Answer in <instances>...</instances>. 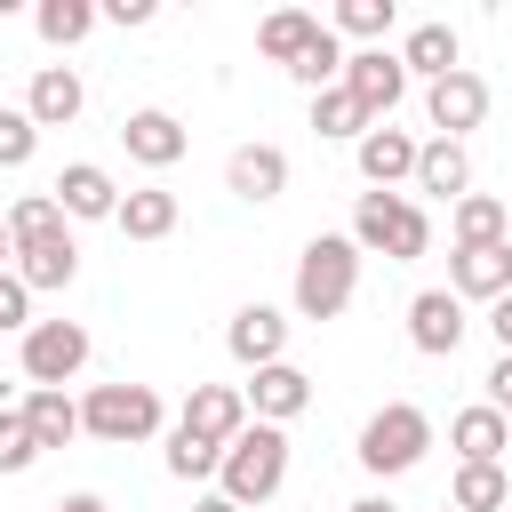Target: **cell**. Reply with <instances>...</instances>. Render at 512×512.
<instances>
[{
  "label": "cell",
  "instance_id": "7a4b0ae2",
  "mask_svg": "<svg viewBox=\"0 0 512 512\" xmlns=\"http://www.w3.org/2000/svg\"><path fill=\"white\" fill-rule=\"evenodd\" d=\"M280 480H288V432L280 424H240V440L224 448V464H216V496H232L240 512L248 504H272L280 496Z\"/></svg>",
  "mask_w": 512,
  "mask_h": 512
},
{
  "label": "cell",
  "instance_id": "d6a6232c",
  "mask_svg": "<svg viewBox=\"0 0 512 512\" xmlns=\"http://www.w3.org/2000/svg\"><path fill=\"white\" fill-rule=\"evenodd\" d=\"M216 464H224L216 440H200V432H184V424L168 432V472H176V480H216Z\"/></svg>",
  "mask_w": 512,
  "mask_h": 512
},
{
  "label": "cell",
  "instance_id": "52a82bcc",
  "mask_svg": "<svg viewBox=\"0 0 512 512\" xmlns=\"http://www.w3.org/2000/svg\"><path fill=\"white\" fill-rule=\"evenodd\" d=\"M368 120H392V104L408 96V72H400V56L392 48H352L344 56V80H336Z\"/></svg>",
  "mask_w": 512,
  "mask_h": 512
},
{
  "label": "cell",
  "instance_id": "277c9868",
  "mask_svg": "<svg viewBox=\"0 0 512 512\" xmlns=\"http://www.w3.org/2000/svg\"><path fill=\"white\" fill-rule=\"evenodd\" d=\"M424 448H432V416L416 408V400H384L368 424H360V472H376V480H392V472H416L424 464Z\"/></svg>",
  "mask_w": 512,
  "mask_h": 512
},
{
  "label": "cell",
  "instance_id": "cb8c5ba5",
  "mask_svg": "<svg viewBox=\"0 0 512 512\" xmlns=\"http://www.w3.org/2000/svg\"><path fill=\"white\" fill-rule=\"evenodd\" d=\"M312 40H320V16H312V8H272V16L256 24V56H264V64H296Z\"/></svg>",
  "mask_w": 512,
  "mask_h": 512
},
{
  "label": "cell",
  "instance_id": "603a6c76",
  "mask_svg": "<svg viewBox=\"0 0 512 512\" xmlns=\"http://www.w3.org/2000/svg\"><path fill=\"white\" fill-rule=\"evenodd\" d=\"M112 224H120L128 240H168V232H176V192H168V184H136V192H120Z\"/></svg>",
  "mask_w": 512,
  "mask_h": 512
},
{
  "label": "cell",
  "instance_id": "f1b7e54d",
  "mask_svg": "<svg viewBox=\"0 0 512 512\" xmlns=\"http://www.w3.org/2000/svg\"><path fill=\"white\" fill-rule=\"evenodd\" d=\"M368 128H376V120H368V112H360V104H352L344 88H320V96H312V136H336V144H360Z\"/></svg>",
  "mask_w": 512,
  "mask_h": 512
},
{
  "label": "cell",
  "instance_id": "44dd1931",
  "mask_svg": "<svg viewBox=\"0 0 512 512\" xmlns=\"http://www.w3.org/2000/svg\"><path fill=\"white\" fill-rule=\"evenodd\" d=\"M8 272H16L32 296H40V288H72V280H80V240H72V232H48V240L16 248V264H8Z\"/></svg>",
  "mask_w": 512,
  "mask_h": 512
},
{
  "label": "cell",
  "instance_id": "ffe728a7",
  "mask_svg": "<svg viewBox=\"0 0 512 512\" xmlns=\"http://www.w3.org/2000/svg\"><path fill=\"white\" fill-rule=\"evenodd\" d=\"M224 192H240V200H280L288 192V152L280 144H240L232 160H224Z\"/></svg>",
  "mask_w": 512,
  "mask_h": 512
},
{
  "label": "cell",
  "instance_id": "8fae6325",
  "mask_svg": "<svg viewBox=\"0 0 512 512\" xmlns=\"http://www.w3.org/2000/svg\"><path fill=\"white\" fill-rule=\"evenodd\" d=\"M504 288H512V240L448 248V296H456V304H496Z\"/></svg>",
  "mask_w": 512,
  "mask_h": 512
},
{
  "label": "cell",
  "instance_id": "3957f363",
  "mask_svg": "<svg viewBox=\"0 0 512 512\" xmlns=\"http://www.w3.org/2000/svg\"><path fill=\"white\" fill-rule=\"evenodd\" d=\"M352 248H360V256L416 264V256H432V216H424L408 192H360V208H352Z\"/></svg>",
  "mask_w": 512,
  "mask_h": 512
},
{
  "label": "cell",
  "instance_id": "d6986e66",
  "mask_svg": "<svg viewBox=\"0 0 512 512\" xmlns=\"http://www.w3.org/2000/svg\"><path fill=\"white\" fill-rule=\"evenodd\" d=\"M448 448H456V464H504V448H512V416H496L488 400H472V408L448 416Z\"/></svg>",
  "mask_w": 512,
  "mask_h": 512
},
{
  "label": "cell",
  "instance_id": "4fadbf2b",
  "mask_svg": "<svg viewBox=\"0 0 512 512\" xmlns=\"http://www.w3.org/2000/svg\"><path fill=\"white\" fill-rule=\"evenodd\" d=\"M352 160H360L368 192H400V184L416 176V136H408V128H392V120H376V128L352 144Z\"/></svg>",
  "mask_w": 512,
  "mask_h": 512
},
{
  "label": "cell",
  "instance_id": "8d00e7d4",
  "mask_svg": "<svg viewBox=\"0 0 512 512\" xmlns=\"http://www.w3.org/2000/svg\"><path fill=\"white\" fill-rule=\"evenodd\" d=\"M488 408L512 416V352H496V368H488Z\"/></svg>",
  "mask_w": 512,
  "mask_h": 512
},
{
  "label": "cell",
  "instance_id": "e575fe53",
  "mask_svg": "<svg viewBox=\"0 0 512 512\" xmlns=\"http://www.w3.org/2000/svg\"><path fill=\"white\" fill-rule=\"evenodd\" d=\"M40 152V128L24 120V104H0V168H24Z\"/></svg>",
  "mask_w": 512,
  "mask_h": 512
},
{
  "label": "cell",
  "instance_id": "30bf717a",
  "mask_svg": "<svg viewBox=\"0 0 512 512\" xmlns=\"http://www.w3.org/2000/svg\"><path fill=\"white\" fill-rule=\"evenodd\" d=\"M240 400H248L256 424H280V432H288V416L312 408V376H304L296 360H272V368H256V376L240 384Z\"/></svg>",
  "mask_w": 512,
  "mask_h": 512
},
{
  "label": "cell",
  "instance_id": "836d02e7",
  "mask_svg": "<svg viewBox=\"0 0 512 512\" xmlns=\"http://www.w3.org/2000/svg\"><path fill=\"white\" fill-rule=\"evenodd\" d=\"M40 464V440L24 424V408H0V472H32Z\"/></svg>",
  "mask_w": 512,
  "mask_h": 512
},
{
  "label": "cell",
  "instance_id": "9c48e42d",
  "mask_svg": "<svg viewBox=\"0 0 512 512\" xmlns=\"http://www.w3.org/2000/svg\"><path fill=\"white\" fill-rule=\"evenodd\" d=\"M224 352H232L248 376L272 368V360H288V312H280V304H240L232 328H224Z\"/></svg>",
  "mask_w": 512,
  "mask_h": 512
},
{
  "label": "cell",
  "instance_id": "6da1fadb",
  "mask_svg": "<svg viewBox=\"0 0 512 512\" xmlns=\"http://www.w3.org/2000/svg\"><path fill=\"white\" fill-rule=\"evenodd\" d=\"M352 296H360V248H352V232H312L304 256H296V312L304 320H336Z\"/></svg>",
  "mask_w": 512,
  "mask_h": 512
},
{
  "label": "cell",
  "instance_id": "9a60e30c",
  "mask_svg": "<svg viewBox=\"0 0 512 512\" xmlns=\"http://www.w3.org/2000/svg\"><path fill=\"white\" fill-rule=\"evenodd\" d=\"M48 200L64 208V224L80 216V224H112V208H120V184L96 168V160H72L56 184H48Z\"/></svg>",
  "mask_w": 512,
  "mask_h": 512
},
{
  "label": "cell",
  "instance_id": "5bb4252c",
  "mask_svg": "<svg viewBox=\"0 0 512 512\" xmlns=\"http://www.w3.org/2000/svg\"><path fill=\"white\" fill-rule=\"evenodd\" d=\"M120 144H128V160H136V168H176L192 136H184V120H176V112L144 104V112H128V120H120Z\"/></svg>",
  "mask_w": 512,
  "mask_h": 512
},
{
  "label": "cell",
  "instance_id": "ee69618b",
  "mask_svg": "<svg viewBox=\"0 0 512 512\" xmlns=\"http://www.w3.org/2000/svg\"><path fill=\"white\" fill-rule=\"evenodd\" d=\"M504 216H512V192H504Z\"/></svg>",
  "mask_w": 512,
  "mask_h": 512
},
{
  "label": "cell",
  "instance_id": "d590c367",
  "mask_svg": "<svg viewBox=\"0 0 512 512\" xmlns=\"http://www.w3.org/2000/svg\"><path fill=\"white\" fill-rule=\"evenodd\" d=\"M32 328V288L16 272H0V336H24Z\"/></svg>",
  "mask_w": 512,
  "mask_h": 512
},
{
  "label": "cell",
  "instance_id": "4316f807",
  "mask_svg": "<svg viewBox=\"0 0 512 512\" xmlns=\"http://www.w3.org/2000/svg\"><path fill=\"white\" fill-rule=\"evenodd\" d=\"M448 504H456V512H504V504H512V472H504V464H456Z\"/></svg>",
  "mask_w": 512,
  "mask_h": 512
},
{
  "label": "cell",
  "instance_id": "5b68a950",
  "mask_svg": "<svg viewBox=\"0 0 512 512\" xmlns=\"http://www.w3.org/2000/svg\"><path fill=\"white\" fill-rule=\"evenodd\" d=\"M80 432L104 440V448H136V440L160 432V392H152V384H88Z\"/></svg>",
  "mask_w": 512,
  "mask_h": 512
},
{
  "label": "cell",
  "instance_id": "ac0fdd59",
  "mask_svg": "<svg viewBox=\"0 0 512 512\" xmlns=\"http://www.w3.org/2000/svg\"><path fill=\"white\" fill-rule=\"evenodd\" d=\"M176 424L200 432V440H216V448H232L240 424H248V400H240V384H192V400H184Z\"/></svg>",
  "mask_w": 512,
  "mask_h": 512
},
{
  "label": "cell",
  "instance_id": "f35d334b",
  "mask_svg": "<svg viewBox=\"0 0 512 512\" xmlns=\"http://www.w3.org/2000/svg\"><path fill=\"white\" fill-rule=\"evenodd\" d=\"M488 336H496V352H512V288L488 304Z\"/></svg>",
  "mask_w": 512,
  "mask_h": 512
},
{
  "label": "cell",
  "instance_id": "2e32d148",
  "mask_svg": "<svg viewBox=\"0 0 512 512\" xmlns=\"http://www.w3.org/2000/svg\"><path fill=\"white\" fill-rule=\"evenodd\" d=\"M392 56H400V72H408V80H424V88H432V80H448V72H456L464 40H456V24L424 16V24H408V40H400Z\"/></svg>",
  "mask_w": 512,
  "mask_h": 512
},
{
  "label": "cell",
  "instance_id": "7bdbcfd3",
  "mask_svg": "<svg viewBox=\"0 0 512 512\" xmlns=\"http://www.w3.org/2000/svg\"><path fill=\"white\" fill-rule=\"evenodd\" d=\"M8 264H16V240H8V224H0V272H8Z\"/></svg>",
  "mask_w": 512,
  "mask_h": 512
},
{
  "label": "cell",
  "instance_id": "74e56055",
  "mask_svg": "<svg viewBox=\"0 0 512 512\" xmlns=\"http://www.w3.org/2000/svg\"><path fill=\"white\" fill-rule=\"evenodd\" d=\"M96 24H152V0H104Z\"/></svg>",
  "mask_w": 512,
  "mask_h": 512
},
{
  "label": "cell",
  "instance_id": "b9f144b4",
  "mask_svg": "<svg viewBox=\"0 0 512 512\" xmlns=\"http://www.w3.org/2000/svg\"><path fill=\"white\" fill-rule=\"evenodd\" d=\"M344 512H400V504H384V496H360V504H344Z\"/></svg>",
  "mask_w": 512,
  "mask_h": 512
},
{
  "label": "cell",
  "instance_id": "f546056e",
  "mask_svg": "<svg viewBox=\"0 0 512 512\" xmlns=\"http://www.w3.org/2000/svg\"><path fill=\"white\" fill-rule=\"evenodd\" d=\"M288 80H296V88H312V96H320V88H336V80H344V40L320 24V40H312V48L288 64Z\"/></svg>",
  "mask_w": 512,
  "mask_h": 512
},
{
  "label": "cell",
  "instance_id": "1f68e13d",
  "mask_svg": "<svg viewBox=\"0 0 512 512\" xmlns=\"http://www.w3.org/2000/svg\"><path fill=\"white\" fill-rule=\"evenodd\" d=\"M328 32H336V40H384V32H392V0H336Z\"/></svg>",
  "mask_w": 512,
  "mask_h": 512
},
{
  "label": "cell",
  "instance_id": "484cf974",
  "mask_svg": "<svg viewBox=\"0 0 512 512\" xmlns=\"http://www.w3.org/2000/svg\"><path fill=\"white\" fill-rule=\"evenodd\" d=\"M448 232H456V248H488V240H512V216L496 192H464L448 208Z\"/></svg>",
  "mask_w": 512,
  "mask_h": 512
},
{
  "label": "cell",
  "instance_id": "4dcf8cb0",
  "mask_svg": "<svg viewBox=\"0 0 512 512\" xmlns=\"http://www.w3.org/2000/svg\"><path fill=\"white\" fill-rule=\"evenodd\" d=\"M0 224H8V240H16V248H32V240H48V232H64V208H56L48 192H24V200H16V208H8Z\"/></svg>",
  "mask_w": 512,
  "mask_h": 512
},
{
  "label": "cell",
  "instance_id": "e0dca14e",
  "mask_svg": "<svg viewBox=\"0 0 512 512\" xmlns=\"http://www.w3.org/2000/svg\"><path fill=\"white\" fill-rule=\"evenodd\" d=\"M80 104H88V88H80L72 64H40L32 88H24V120H32V128H72Z\"/></svg>",
  "mask_w": 512,
  "mask_h": 512
},
{
  "label": "cell",
  "instance_id": "83f0119b",
  "mask_svg": "<svg viewBox=\"0 0 512 512\" xmlns=\"http://www.w3.org/2000/svg\"><path fill=\"white\" fill-rule=\"evenodd\" d=\"M32 32H40L48 48H80V40L96 32V0H40V8H32Z\"/></svg>",
  "mask_w": 512,
  "mask_h": 512
},
{
  "label": "cell",
  "instance_id": "7402d4cb",
  "mask_svg": "<svg viewBox=\"0 0 512 512\" xmlns=\"http://www.w3.org/2000/svg\"><path fill=\"white\" fill-rule=\"evenodd\" d=\"M408 184L456 208V200L472 192V160H464V144H448V136H432V144H416V176H408Z\"/></svg>",
  "mask_w": 512,
  "mask_h": 512
},
{
  "label": "cell",
  "instance_id": "d4e9b609",
  "mask_svg": "<svg viewBox=\"0 0 512 512\" xmlns=\"http://www.w3.org/2000/svg\"><path fill=\"white\" fill-rule=\"evenodd\" d=\"M24 424H32L40 456H48V448L80 440V400H72V392H48V384H32V392H24Z\"/></svg>",
  "mask_w": 512,
  "mask_h": 512
},
{
  "label": "cell",
  "instance_id": "8992f818",
  "mask_svg": "<svg viewBox=\"0 0 512 512\" xmlns=\"http://www.w3.org/2000/svg\"><path fill=\"white\" fill-rule=\"evenodd\" d=\"M88 352H96V344H88V328H80V320H32V328L16 336L24 376H32V384H48V392H64V384L88 368Z\"/></svg>",
  "mask_w": 512,
  "mask_h": 512
},
{
  "label": "cell",
  "instance_id": "7c38bea8",
  "mask_svg": "<svg viewBox=\"0 0 512 512\" xmlns=\"http://www.w3.org/2000/svg\"><path fill=\"white\" fill-rule=\"evenodd\" d=\"M464 328H472V320H464V304H456L448 288H416V296H408V344H416L424 360H448V352L464 344Z\"/></svg>",
  "mask_w": 512,
  "mask_h": 512
},
{
  "label": "cell",
  "instance_id": "ab89813d",
  "mask_svg": "<svg viewBox=\"0 0 512 512\" xmlns=\"http://www.w3.org/2000/svg\"><path fill=\"white\" fill-rule=\"evenodd\" d=\"M56 512H104V496H64Z\"/></svg>",
  "mask_w": 512,
  "mask_h": 512
},
{
  "label": "cell",
  "instance_id": "ba28073f",
  "mask_svg": "<svg viewBox=\"0 0 512 512\" xmlns=\"http://www.w3.org/2000/svg\"><path fill=\"white\" fill-rule=\"evenodd\" d=\"M424 120H432L448 144H464V128H480V120H488V80H480L472 64H456L448 80H432V88H424Z\"/></svg>",
  "mask_w": 512,
  "mask_h": 512
},
{
  "label": "cell",
  "instance_id": "60d3db41",
  "mask_svg": "<svg viewBox=\"0 0 512 512\" xmlns=\"http://www.w3.org/2000/svg\"><path fill=\"white\" fill-rule=\"evenodd\" d=\"M192 512H240V504H232V496H200Z\"/></svg>",
  "mask_w": 512,
  "mask_h": 512
},
{
  "label": "cell",
  "instance_id": "f6af8a7d",
  "mask_svg": "<svg viewBox=\"0 0 512 512\" xmlns=\"http://www.w3.org/2000/svg\"><path fill=\"white\" fill-rule=\"evenodd\" d=\"M440 512H456V504H440Z\"/></svg>",
  "mask_w": 512,
  "mask_h": 512
}]
</instances>
